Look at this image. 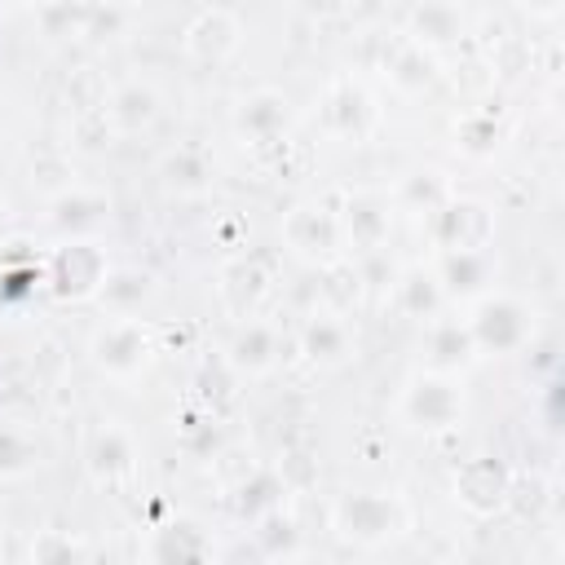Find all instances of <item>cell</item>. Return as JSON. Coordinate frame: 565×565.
<instances>
[{
  "instance_id": "6da1fadb",
  "label": "cell",
  "mask_w": 565,
  "mask_h": 565,
  "mask_svg": "<svg viewBox=\"0 0 565 565\" xmlns=\"http://www.w3.org/2000/svg\"><path fill=\"white\" fill-rule=\"evenodd\" d=\"M463 327L472 335L477 358H508V353H521L534 340L539 313L525 296L494 287V291H486L481 300H472L463 309Z\"/></svg>"
},
{
  "instance_id": "7a4b0ae2",
  "label": "cell",
  "mask_w": 565,
  "mask_h": 565,
  "mask_svg": "<svg viewBox=\"0 0 565 565\" xmlns=\"http://www.w3.org/2000/svg\"><path fill=\"white\" fill-rule=\"evenodd\" d=\"M331 530L353 547H388L411 530V503L397 490H349L331 503Z\"/></svg>"
},
{
  "instance_id": "3957f363",
  "label": "cell",
  "mask_w": 565,
  "mask_h": 565,
  "mask_svg": "<svg viewBox=\"0 0 565 565\" xmlns=\"http://www.w3.org/2000/svg\"><path fill=\"white\" fill-rule=\"evenodd\" d=\"M154 358H159V340L146 318H102L88 331V362L97 375L115 384L141 380L154 366Z\"/></svg>"
},
{
  "instance_id": "277c9868",
  "label": "cell",
  "mask_w": 565,
  "mask_h": 565,
  "mask_svg": "<svg viewBox=\"0 0 565 565\" xmlns=\"http://www.w3.org/2000/svg\"><path fill=\"white\" fill-rule=\"evenodd\" d=\"M463 375L415 371L397 393V419L415 433H450L463 419Z\"/></svg>"
},
{
  "instance_id": "5b68a950",
  "label": "cell",
  "mask_w": 565,
  "mask_h": 565,
  "mask_svg": "<svg viewBox=\"0 0 565 565\" xmlns=\"http://www.w3.org/2000/svg\"><path fill=\"white\" fill-rule=\"evenodd\" d=\"M318 128L331 141L362 146L380 128V102L358 75H331L318 97Z\"/></svg>"
},
{
  "instance_id": "8992f818",
  "label": "cell",
  "mask_w": 565,
  "mask_h": 565,
  "mask_svg": "<svg viewBox=\"0 0 565 565\" xmlns=\"http://www.w3.org/2000/svg\"><path fill=\"white\" fill-rule=\"evenodd\" d=\"M110 265L102 238H62L44 260V282L57 300H97Z\"/></svg>"
},
{
  "instance_id": "52a82bcc",
  "label": "cell",
  "mask_w": 565,
  "mask_h": 565,
  "mask_svg": "<svg viewBox=\"0 0 565 565\" xmlns=\"http://www.w3.org/2000/svg\"><path fill=\"white\" fill-rule=\"evenodd\" d=\"M278 234H282V247L296 260L313 265V269H331L344 256L340 216L327 203H296V207H287L282 221H278Z\"/></svg>"
},
{
  "instance_id": "ba28073f",
  "label": "cell",
  "mask_w": 565,
  "mask_h": 565,
  "mask_svg": "<svg viewBox=\"0 0 565 565\" xmlns=\"http://www.w3.org/2000/svg\"><path fill=\"white\" fill-rule=\"evenodd\" d=\"M424 234L437 247V256L441 252H486V247H494V212L481 199L450 194L424 221Z\"/></svg>"
},
{
  "instance_id": "9c48e42d",
  "label": "cell",
  "mask_w": 565,
  "mask_h": 565,
  "mask_svg": "<svg viewBox=\"0 0 565 565\" xmlns=\"http://www.w3.org/2000/svg\"><path fill=\"white\" fill-rule=\"evenodd\" d=\"M141 556H146V565H212L216 561V543L199 521L163 516V521L146 525Z\"/></svg>"
},
{
  "instance_id": "30bf717a",
  "label": "cell",
  "mask_w": 565,
  "mask_h": 565,
  "mask_svg": "<svg viewBox=\"0 0 565 565\" xmlns=\"http://www.w3.org/2000/svg\"><path fill=\"white\" fill-rule=\"evenodd\" d=\"M494 274H499V260H494V247L486 252H441L433 260V278L446 296V305H472L481 300L486 291H494Z\"/></svg>"
},
{
  "instance_id": "8fae6325",
  "label": "cell",
  "mask_w": 565,
  "mask_h": 565,
  "mask_svg": "<svg viewBox=\"0 0 565 565\" xmlns=\"http://www.w3.org/2000/svg\"><path fill=\"white\" fill-rule=\"evenodd\" d=\"M238 44H243V22H238V13L225 9V4L199 9V13L185 22V31H181V49H185L194 62H203V66L230 62V57L238 53Z\"/></svg>"
},
{
  "instance_id": "7c38bea8",
  "label": "cell",
  "mask_w": 565,
  "mask_h": 565,
  "mask_svg": "<svg viewBox=\"0 0 565 565\" xmlns=\"http://www.w3.org/2000/svg\"><path fill=\"white\" fill-rule=\"evenodd\" d=\"M44 221L62 234V238H97L110 221V194L75 181L71 190L44 199Z\"/></svg>"
},
{
  "instance_id": "4fadbf2b",
  "label": "cell",
  "mask_w": 565,
  "mask_h": 565,
  "mask_svg": "<svg viewBox=\"0 0 565 565\" xmlns=\"http://www.w3.org/2000/svg\"><path fill=\"white\" fill-rule=\"evenodd\" d=\"M296 344L313 366H344L353 358V349H358V331H353L344 309H327L322 305V309L305 313V322L296 331Z\"/></svg>"
},
{
  "instance_id": "5bb4252c",
  "label": "cell",
  "mask_w": 565,
  "mask_h": 565,
  "mask_svg": "<svg viewBox=\"0 0 565 565\" xmlns=\"http://www.w3.org/2000/svg\"><path fill=\"white\" fill-rule=\"evenodd\" d=\"M512 499V472L494 455H477L455 472V503L472 516H494Z\"/></svg>"
},
{
  "instance_id": "9a60e30c",
  "label": "cell",
  "mask_w": 565,
  "mask_h": 565,
  "mask_svg": "<svg viewBox=\"0 0 565 565\" xmlns=\"http://www.w3.org/2000/svg\"><path fill=\"white\" fill-rule=\"evenodd\" d=\"M296 124V110L282 88H252L234 106V132L247 146H278Z\"/></svg>"
},
{
  "instance_id": "2e32d148",
  "label": "cell",
  "mask_w": 565,
  "mask_h": 565,
  "mask_svg": "<svg viewBox=\"0 0 565 565\" xmlns=\"http://www.w3.org/2000/svg\"><path fill=\"white\" fill-rule=\"evenodd\" d=\"M393 199L384 190H353L344 199V207L335 212L340 216V234H344V247L353 252H380L388 243V230H393Z\"/></svg>"
},
{
  "instance_id": "e0dca14e",
  "label": "cell",
  "mask_w": 565,
  "mask_h": 565,
  "mask_svg": "<svg viewBox=\"0 0 565 565\" xmlns=\"http://www.w3.org/2000/svg\"><path fill=\"white\" fill-rule=\"evenodd\" d=\"M84 468H88L93 486H106V490L124 486L137 472V437L115 419L97 424L84 441Z\"/></svg>"
},
{
  "instance_id": "ac0fdd59",
  "label": "cell",
  "mask_w": 565,
  "mask_h": 565,
  "mask_svg": "<svg viewBox=\"0 0 565 565\" xmlns=\"http://www.w3.org/2000/svg\"><path fill=\"white\" fill-rule=\"evenodd\" d=\"M159 110H163V97H159V88H154L150 79H141V75H128V79L110 84V88H106V102H102V119H106V128H110L115 137H132V132L154 128Z\"/></svg>"
},
{
  "instance_id": "d6986e66",
  "label": "cell",
  "mask_w": 565,
  "mask_h": 565,
  "mask_svg": "<svg viewBox=\"0 0 565 565\" xmlns=\"http://www.w3.org/2000/svg\"><path fill=\"white\" fill-rule=\"evenodd\" d=\"M282 358V331L269 318H243L225 340V362L238 375H269Z\"/></svg>"
},
{
  "instance_id": "ffe728a7",
  "label": "cell",
  "mask_w": 565,
  "mask_h": 565,
  "mask_svg": "<svg viewBox=\"0 0 565 565\" xmlns=\"http://www.w3.org/2000/svg\"><path fill=\"white\" fill-rule=\"evenodd\" d=\"M419 349L428 358L424 371H441V375H463V366L477 362L472 335H468L459 313H437L433 322H424V344Z\"/></svg>"
},
{
  "instance_id": "44dd1931",
  "label": "cell",
  "mask_w": 565,
  "mask_h": 565,
  "mask_svg": "<svg viewBox=\"0 0 565 565\" xmlns=\"http://www.w3.org/2000/svg\"><path fill=\"white\" fill-rule=\"evenodd\" d=\"M159 282L150 269L141 265H110L102 291H97V305L106 309V318H141V309L154 300Z\"/></svg>"
},
{
  "instance_id": "7402d4cb",
  "label": "cell",
  "mask_w": 565,
  "mask_h": 565,
  "mask_svg": "<svg viewBox=\"0 0 565 565\" xmlns=\"http://www.w3.org/2000/svg\"><path fill=\"white\" fill-rule=\"evenodd\" d=\"M468 35V9L459 4H446V0H433V4H415L406 13V40L419 44V49H446L455 40Z\"/></svg>"
},
{
  "instance_id": "603a6c76",
  "label": "cell",
  "mask_w": 565,
  "mask_h": 565,
  "mask_svg": "<svg viewBox=\"0 0 565 565\" xmlns=\"http://www.w3.org/2000/svg\"><path fill=\"white\" fill-rule=\"evenodd\" d=\"M216 291H221V305H225L238 322H243V318H256L260 300L269 296V274H265V265H260V260L238 256V260H230V265L221 269Z\"/></svg>"
},
{
  "instance_id": "cb8c5ba5",
  "label": "cell",
  "mask_w": 565,
  "mask_h": 565,
  "mask_svg": "<svg viewBox=\"0 0 565 565\" xmlns=\"http://www.w3.org/2000/svg\"><path fill=\"white\" fill-rule=\"evenodd\" d=\"M393 305L402 318H415V322H433L441 309H446V296L433 278V265H406L393 282Z\"/></svg>"
},
{
  "instance_id": "d4e9b609",
  "label": "cell",
  "mask_w": 565,
  "mask_h": 565,
  "mask_svg": "<svg viewBox=\"0 0 565 565\" xmlns=\"http://www.w3.org/2000/svg\"><path fill=\"white\" fill-rule=\"evenodd\" d=\"M44 463V441L22 419H0V486L31 477Z\"/></svg>"
},
{
  "instance_id": "484cf974",
  "label": "cell",
  "mask_w": 565,
  "mask_h": 565,
  "mask_svg": "<svg viewBox=\"0 0 565 565\" xmlns=\"http://www.w3.org/2000/svg\"><path fill=\"white\" fill-rule=\"evenodd\" d=\"M450 194H455V185H450L446 172H437V168H415V172L402 177V185H397V194H393V207H397V212H415L419 221H428Z\"/></svg>"
},
{
  "instance_id": "4316f807",
  "label": "cell",
  "mask_w": 565,
  "mask_h": 565,
  "mask_svg": "<svg viewBox=\"0 0 565 565\" xmlns=\"http://www.w3.org/2000/svg\"><path fill=\"white\" fill-rule=\"evenodd\" d=\"M384 75H388V84H393L397 93H424V88L437 79V62H433L428 49H419V44H411V40L402 35L397 49H393L388 62H384Z\"/></svg>"
},
{
  "instance_id": "83f0119b",
  "label": "cell",
  "mask_w": 565,
  "mask_h": 565,
  "mask_svg": "<svg viewBox=\"0 0 565 565\" xmlns=\"http://www.w3.org/2000/svg\"><path fill=\"white\" fill-rule=\"evenodd\" d=\"M31 565H93V552L75 530L44 525L31 539Z\"/></svg>"
},
{
  "instance_id": "f1b7e54d",
  "label": "cell",
  "mask_w": 565,
  "mask_h": 565,
  "mask_svg": "<svg viewBox=\"0 0 565 565\" xmlns=\"http://www.w3.org/2000/svg\"><path fill=\"white\" fill-rule=\"evenodd\" d=\"M159 172H163V181H168L177 194H199V190L212 181V159H207V150H199V146H177V150L163 154Z\"/></svg>"
},
{
  "instance_id": "f546056e",
  "label": "cell",
  "mask_w": 565,
  "mask_h": 565,
  "mask_svg": "<svg viewBox=\"0 0 565 565\" xmlns=\"http://www.w3.org/2000/svg\"><path fill=\"white\" fill-rule=\"evenodd\" d=\"M455 146L468 150V154H490L499 146V124L490 110H468L459 124H455Z\"/></svg>"
},
{
  "instance_id": "4dcf8cb0",
  "label": "cell",
  "mask_w": 565,
  "mask_h": 565,
  "mask_svg": "<svg viewBox=\"0 0 565 565\" xmlns=\"http://www.w3.org/2000/svg\"><path fill=\"white\" fill-rule=\"evenodd\" d=\"M132 22V9H119V4H88V18H84V35L102 40V35H119L124 26Z\"/></svg>"
},
{
  "instance_id": "1f68e13d",
  "label": "cell",
  "mask_w": 565,
  "mask_h": 565,
  "mask_svg": "<svg viewBox=\"0 0 565 565\" xmlns=\"http://www.w3.org/2000/svg\"><path fill=\"white\" fill-rule=\"evenodd\" d=\"M9 230H13V207H9V199H0V247L9 243Z\"/></svg>"
}]
</instances>
